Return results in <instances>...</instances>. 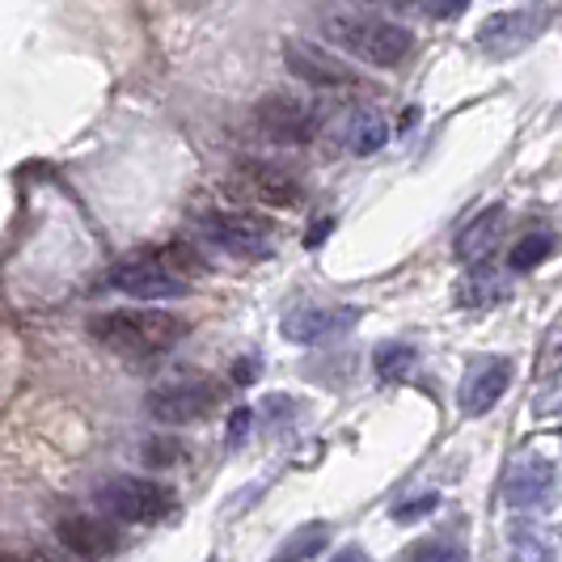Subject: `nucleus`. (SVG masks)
I'll use <instances>...</instances> for the list:
<instances>
[{
    "label": "nucleus",
    "mask_w": 562,
    "mask_h": 562,
    "mask_svg": "<svg viewBox=\"0 0 562 562\" xmlns=\"http://www.w3.org/2000/svg\"><path fill=\"white\" fill-rule=\"evenodd\" d=\"M233 187L246 199L271 203V207H296L305 199V182L296 173H288L280 166H267V161H241Z\"/></svg>",
    "instance_id": "nucleus-12"
},
{
    "label": "nucleus",
    "mask_w": 562,
    "mask_h": 562,
    "mask_svg": "<svg viewBox=\"0 0 562 562\" xmlns=\"http://www.w3.org/2000/svg\"><path fill=\"white\" fill-rule=\"evenodd\" d=\"M436 504H440V495H415V499H406L402 507H394V520L411 525V520H419V516H431Z\"/></svg>",
    "instance_id": "nucleus-22"
},
{
    "label": "nucleus",
    "mask_w": 562,
    "mask_h": 562,
    "mask_svg": "<svg viewBox=\"0 0 562 562\" xmlns=\"http://www.w3.org/2000/svg\"><path fill=\"white\" fill-rule=\"evenodd\" d=\"M283 59H288V72L301 77L313 89H360V72L351 64H342L338 56L322 52L317 43H305V38H288L283 43Z\"/></svg>",
    "instance_id": "nucleus-7"
},
{
    "label": "nucleus",
    "mask_w": 562,
    "mask_h": 562,
    "mask_svg": "<svg viewBox=\"0 0 562 562\" xmlns=\"http://www.w3.org/2000/svg\"><path fill=\"white\" fill-rule=\"evenodd\" d=\"M411 562H470V554L461 546H452V541H427V546L415 550Z\"/></svg>",
    "instance_id": "nucleus-21"
},
{
    "label": "nucleus",
    "mask_w": 562,
    "mask_h": 562,
    "mask_svg": "<svg viewBox=\"0 0 562 562\" xmlns=\"http://www.w3.org/2000/svg\"><path fill=\"white\" fill-rule=\"evenodd\" d=\"M372 364H376V372H381L385 381H406V376L419 368V351L406 347V342H381L376 356H372Z\"/></svg>",
    "instance_id": "nucleus-19"
},
{
    "label": "nucleus",
    "mask_w": 562,
    "mask_h": 562,
    "mask_svg": "<svg viewBox=\"0 0 562 562\" xmlns=\"http://www.w3.org/2000/svg\"><path fill=\"white\" fill-rule=\"evenodd\" d=\"M423 13H427V18H461L465 4H423Z\"/></svg>",
    "instance_id": "nucleus-23"
},
{
    "label": "nucleus",
    "mask_w": 562,
    "mask_h": 562,
    "mask_svg": "<svg viewBox=\"0 0 562 562\" xmlns=\"http://www.w3.org/2000/svg\"><path fill=\"white\" fill-rule=\"evenodd\" d=\"M512 376H516V364L507 356H482V360H474L470 372H465V381H461V390H457L461 415H470V419L486 415L507 394Z\"/></svg>",
    "instance_id": "nucleus-10"
},
{
    "label": "nucleus",
    "mask_w": 562,
    "mask_h": 562,
    "mask_svg": "<svg viewBox=\"0 0 562 562\" xmlns=\"http://www.w3.org/2000/svg\"><path fill=\"white\" fill-rule=\"evenodd\" d=\"M89 335L123 360H157L187 338V322L169 310H111L89 317Z\"/></svg>",
    "instance_id": "nucleus-1"
},
{
    "label": "nucleus",
    "mask_w": 562,
    "mask_h": 562,
    "mask_svg": "<svg viewBox=\"0 0 562 562\" xmlns=\"http://www.w3.org/2000/svg\"><path fill=\"white\" fill-rule=\"evenodd\" d=\"M512 562H554V541L537 525L512 529Z\"/></svg>",
    "instance_id": "nucleus-18"
},
{
    "label": "nucleus",
    "mask_w": 562,
    "mask_h": 562,
    "mask_svg": "<svg viewBox=\"0 0 562 562\" xmlns=\"http://www.w3.org/2000/svg\"><path fill=\"white\" fill-rule=\"evenodd\" d=\"M390 140V123L381 119L376 111H351L347 114V123H342V144L356 153V157H368V153H376V148H385Z\"/></svg>",
    "instance_id": "nucleus-16"
},
{
    "label": "nucleus",
    "mask_w": 562,
    "mask_h": 562,
    "mask_svg": "<svg viewBox=\"0 0 562 562\" xmlns=\"http://www.w3.org/2000/svg\"><path fill=\"white\" fill-rule=\"evenodd\" d=\"M504 207H486L479 221H470L465 233L457 237V258L461 262H486L495 254V246H499V237H504Z\"/></svg>",
    "instance_id": "nucleus-15"
},
{
    "label": "nucleus",
    "mask_w": 562,
    "mask_h": 562,
    "mask_svg": "<svg viewBox=\"0 0 562 562\" xmlns=\"http://www.w3.org/2000/svg\"><path fill=\"white\" fill-rule=\"evenodd\" d=\"M98 507H102L111 520H123V525H157V520L173 516L178 495L157 479L114 474V479H106L98 486Z\"/></svg>",
    "instance_id": "nucleus-5"
},
{
    "label": "nucleus",
    "mask_w": 562,
    "mask_h": 562,
    "mask_svg": "<svg viewBox=\"0 0 562 562\" xmlns=\"http://www.w3.org/2000/svg\"><path fill=\"white\" fill-rule=\"evenodd\" d=\"M322 30H326V38H335L338 47H347L356 59L376 64V68H394L415 47L411 30L381 18V13H368V9H330L322 18Z\"/></svg>",
    "instance_id": "nucleus-2"
},
{
    "label": "nucleus",
    "mask_w": 562,
    "mask_h": 562,
    "mask_svg": "<svg viewBox=\"0 0 562 562\" xmlns=\"http://www.w3.org/2000/svg\"><path fill=\"white\" fill-rule=\"evenodd\" d=\"M203 228L233 258H271L276 241H280V228L258 212H216V216H207Z\"/></svg>",
    "instance_id": "nucleus-6"
},
{
    "label": "nucleus",
    "mask_w": 562,
    "mask_h": 562,
    "mask_svg": "<svg viewBox=\"0 0 562 562\" xmlns=\"http://www.w3.org/2000/svg\"><path fill=\"white\" fill-rule=\"evenodd\" d=\"M554 233H546V228H537V233H529V237H520L516 246H512V254H507V262H512V271H533V267H541L550 254H554Z\"/></svg>",
    "instance_id": "nucleus-20"
},
{
    "label": "nucleus",
    "mask_w": 562,
    "mask_h": 562,
    "mask_svg": "<svg viewBox=\"0 0 562 562\" xmlns=\"http://www.w3.org/2000/svg\"><path fill=\"white\" fill-rule=\"evenodd\" d=\"M191 271H203V262L187 246H169V250L136 254V258L119 262L111 283L136 301H169L191 288Z\"/></svg>",
    "instance_id": "nucleus-3"
},
{
    "label": "nucleus",
    "mask_w": 562,
    "mask_h": 562,
    "mask_svg": "<svg viewBox=\"0 0 562 562\" xmlns=\"http://www.w3.org/2000/svg\"><path fill=\"white\" fill-rule=\"evenodd\" d=\"M258 123L271 140L280 144H305L317 127L313 119V106H305L301 98H283V93H271L262 106H258Z\"/></svg>",
    "instance_id": "nucleus-14"
},
{
    "label": "nucleus",
    "mask_w": 562,
    "mask_h": 562,
    "mask_svg": "<svg viewBox=\"0 0 562 562\" xmlns=\"http://www.w3.org/2000/svg\"><path fill=\"white\" fill-rule=\"evenodd\" d=\"M225 397V385L212 376V372H199V368H187V372H173L161 385H153L148 394V415L157 423H169V427H182V423H199L207 419Z\"/></svg>",
    "instance_id": "nucleus-4"
},
{
    "label": "nucleus",
    "mask_w": 562,
    "mask_h": 562,
    "mask_svg": "<svg viewBox=\"0 0 562 562\" xmlns=\"http://www.w3.org/2000/svg\"><path fill=\"white\" fill-rule=\"evenodd\" d=\"M351 326H360L356 305H301L283 317V338L313 347V342H330V338L347 335Z\"/></svg>",
    "instance_id": "nucleus-11"
},
{
    "label": "nucleus",
    "mask_w": 562,
    "mask_h": 562,
    "mask_svg": "<svg viewBox=\"0 0 562 562\" xmlns=\"http://www.w3.org/2000/svg\"><path fill=\"white\" fill-rule=\"evenodd\" d=\"M554 495H559V470L546 457H516L507 465L504 499L516 512H541L554 504Z\"/></svg>",
    "instance_id": "nucleus-8"
},
{
    "label": "nucleus",
    "mask_w": 562,
    "mask_h": 562,
    "mask_svg": "<svg viewBox=\"0 0 562 562\" xmlns=\"http://www.w3.org/2000/svg\"><path fill=\"white\" fill-rule=\"evenodd\" d=\"M59 546L68 554H77L85 562H98L119 550V529H114L106 516H89V512H72L56 525Z\"/></svg>",
    "instance_id": "nucleus-13"
},
{
    "label": "nucleus",
    "mask_w": 562,
    "mask_h": 562,
    "mask_svg": "<svg viewBox=\"0 0 562 562\" xmlns=\"http://www.w3.org/2000/svg\"><path fill=\"white\" fill-rule=\"evenodd\" d=\"M330 562H372V559H368V550H360V546H347V550H338Z\"/></svg>",
    "instance_id": "nucleus-24"
},
{
    "label": "nucleus",
    "mask_w": 562,
    "mask_h": 562,
    "mask_svg": "<svg viewBox=\"0 0 562 562\" xmlns=\"http://www.w3.org/2000/svg\"><path fill=\"white\" fill-rule=\"evenodd\" d=\"M0 562H47V559H18V554H0Z\"/></svg>",
    "instance_id": "nucleus-25"
},
{
    "label": "nucleus",
    "mask_w": 562,
    "mask_h": 562,
    "mask_svg": "<svg viewBox=\"0 0 562 562\" xmlns=\"http://www.w3.org/2000/svg\"><path fill=\"white\" fill-rule=\"evenodd\" d=\"M541 26H546V9H507V13H495V18L479 30L482 56H491V59L520 56L537 34H541Z\"/></svg>",
    "instance_id": "nucleus-9"
},
{
    "label": "nucleus",
    "mask_w": 562,
    "mask_h": 562,
    "mask_svg": "<svg viewBox=\"0 0 562 562\" xmlns=\"http://www.w3.org/2000/svg\"><path fill=\"white\" fill-rule=\"evenodd\" d=\"M326 541H330V525H322V520L301 525L296 533L283 537L280 550L271 554V562H310V559H317V554L326 550Z\"/></svg>",
    "instance_id": "nucleus-17"
}]
</instances>
